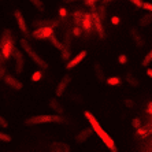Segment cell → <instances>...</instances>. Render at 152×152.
<instances>
[{"instance_id": "17", "label": "cell", "mask_w": 152, "mask_h": 152, "mask_svg": "<svg viewBox=\"0 0 152 152\" xmlns=\"http://www.w3.org/2000/svg\"><path fill=\"white\" fill-rule=\"evenodd\" d=\"M50 107L52 108L53 111H56L59 115H62V114H63V111H64L63 107H62V104L59 103V100L55 99V97H52V99L50 100Z\"/></svg>"}, {"instance_id": "15", "label": "cell", "mask_w": 152, "mask_h": 152, "mask_svg": "<svg viewBox=\"0 0 152 152\" xmlns=\"http://www.w3.org/2000/svg\"><path fill=\"white\" fill-rule=\"evenodd\" d=\"M59 25V21L55 19H42V21H34L33 26L34 28H41V26H50V28H56Z\"/></svg>"}, {"instance_id": "33", "label": "cell", "mask_w": 152, "mask_h": 152, "mask_svg": "<svg viewBox=\"0 0 152 152\" xmlns=\"http://www.w3.org/2000/svg\"><path fill=\"white\" fill-rule=\"evenodd\" d=\"M142 8H144V10H147L148 12H152V3H148V1H147V3H144V4H142Z\"/></svg>"}, {"instance_id": "45", "label": "cell", "mask_w": 152, "mask_h": 152, "mask_svg": "<svg viewBox=\"0 0 152 152\" xmlns=\"http://www.w3.org/2000/svg\"><path fill=\"white\" fill-rule=\"evenodd\" d=\"M0 66H1V64H0Z\"/></svg>"}, {"instance_id": "22", "label": "cell", "mask_w": 152, "mask_h": 152, "mask_svg": "<svg viewBox=\"0 0 152 152\" xmlns=\"http://www.w3.org/2000/svg\"><path fill=\"white\" fill-rule=\"evenodd\" d=\"M96 12H97V15L100 17V19H102L103 22L106 21V6H104V4L100 6V7H96Z\"/></svg>"}, {"instance_id": "14", "label": "cell", "mask_w": 152, "mask_h": 152, "mask_svg": "<svg viewBox=\"0 0 152 152\" xmlns=\"http://www.w3.org/2000/svg\"><path fill=\"white\" fill-rule=\"evenodd\" d=\"M50 151L51 152H70V147L66 142H60V141H53L50 145Z\"/></svg>"}, {"instance_id": "21", "label": "cell", "mask_w": 152, "mask_h": 152, "mask_svg": "<svg viewBox=\"0 0 152 152\" xmlns=\"http://www.w3.org/2000/svg\"><path fill=\"white\" fill-rule=\"evenodd\" d=\"M126 81H127V84L132 85V86H137L138 85V80L132 74V73H127L126 74Z\"/></svg>"}, {"instance_id": "32", "label": "cell", "mask_w": 152, "mask_h": 152, "mask_svg": "<svg viewBox=\"0 0 152 152\" xmlns=\"http://www.w3.org/2000/svg\"><path fill=\"white\" fill-rule=\"evenodd\" d=\"M0 126L1 127H8V122L6 121V118L1 117V115H0Z\"/></svg>"}, {"instance_id": "1", "label": "cell", "mask_w": 152, "mask_h": 152, "mask_svg": "<svg viewBox=\"0 0 152 152\" xmlns=\"http://www.w3.org/2000/svg\"><path fill=\"white\" fill-rule=\"evenodd\" d=\"M84 115H85V118L88 119V122L91 124V126H92V129H93V132H95L96 134L99 136L100 138H102V141L106 144V147L108 149H110L111 152H118V148L115 147V142H114V140L111 138V136L107 133L104 129H103L102 126H100V124H99V121L96 119V117L93 115L92 113H89V111H85L84 113Z\"/></svg>"}, {"instance_id": "19", "label": "cell", "mask_w": 152, "mask_h": 152, "mask_svg": "<svg viewBox=\"0 0 152 152\" xmlns=\"http://www.w3.org/2000/svg\"><path fill=\"white\" fill-rule=\"evenodd\" d=\"M51 41V44H52L53 47H55V48H56V50H59V51H62L64 48V44H62V42L59 41V40H58V37L55 34H52L50 37V39H48Z\"/></svg>"}, {"instance_id": "36", "label": "cell", "mask_w": 152, "mask_h": 152, "mask_svg": "<svg viewBox=\"0 0 152 152\" xmlns=\"http://www.w3.org/2000/svg\"><path fill=\"white\" fill-rule=\"evenodd\" d=\"M4 75H6V66L1 64V66H0V80H3Z\"/></svg>"}, {"instance_id": "39", "label": "cell", "mask_w": 152, "mask_h": 152, "mask_svg": "<svg viewBox=\"0 0 152 152\" xmlns=\"http://www.w3.org/2000/svg\"><path fill=\"white\" fill-rule=\"evenodd\" d=\"M59 15H60V17H66V15H67V11H66V8L60 7L59 8Z\"/></svg>"}, {"instance_id": "24", "label": "cell", "mask_w": 152, "mask_h": 152, "mask_svg": "<svg viewBox=\"0 0 152 152\" xmlns=\"http://www.w3.org/2000/svg\"><path fill=\"white\" fill-rule=\"evenodd\" d=\"M107 84L110 85V86H117V85L121 84V78L117 77V75H113V77L107 78Z\"/></svg>"}, {"instance_id": "11", "label": "cell", "mask_w": 152, "mask_h": 152, "mask_svg": "<svg viewBox=\"0 0 152 152\" xmlns=\"http://www.w3.org/2000/svg\"><path fill=\"white\" fill-rule=\"evenodd\" d=\"M93 133H95V132H93L92 126H91V127H86V129H82V130L80 132L77 136H75V141H77L78 144H82V142L86 141V140H88V138L91 137Z\"/></svg>"}, {"instance_id": "5", "label": "cell", "mask_w": 152, "mask_h": 152, "mask_svg": "<svg viewBox=\"0 0 152 152\" xmlns=\"http://www.w3.org/2000/svg\"><path fill=\"white\" fill-rule=\"evenodd\" d=\"M12 58H14V60H15V71H17V74H21L22 71H23V66H25L23 53L18 50V48H14V51H12Z\"/></svg>"}, {"instance_id": "18", "label": "cell", "mask_w": 152, "mask_h": 152, "mask_svg": "<svg viewBox=\"0 0 152 152\" xmlns=\"http://www.w3.org/2000/svg\"><path fill=\"white\" fill-rule=\"evenodd\" d=\"M151 23H152V12H151V14L142 15V17L140 18V21H138L140 28H147V26H149Z\"/></svg>"}, {"instance_id": "38", "label": "cell", "mask_w": 152, "mask_h": 152, "mask_svg": "<svg viewBox=\"0 0 152 152\" xmlns=\"http://www.w3.org/2000/svg\"><path fill=\"white\" fill-rule=\"evenodd\" d=\"M97 1H99V0H85V4H86V6H91V7H92V6H95V4L97 3Z\"/></svg>"}, {"instance_id": "35", "label": "cell", "mask_w": 152, "mask_h": 152, "mask_svg": "<svg viewBox=\"0 0 152 152\" xmlns=\"http://www.w3.org/2000/svg\"><path fill=\"white\" fill-rule=\"evenodd\" d=\"M129 1L134 4L136 7H140V8H141V7H142V4H144V3L141 1V0H129Z\"/></svg>"}, {"instance_id": "37", "label": "cell", "mask_w": 152, "mask_h": 152, "mask_svg": "<svg viewBox=\"0 0 152 152\" xmlns=\"http://www.w3.org/2000/svg\"><path fill=\"white\" fill-rule=\"evenodd\" d=\"M73 36H81V28L80 26H75L74 29H73Z\"/></svg>"}, {"instance_id": "29", "label": "cell", "mask_w": 152, "mask_h": 152, "mask_svg": "<svg viewBox=\"0 0 152 152\" xmlns=\"http://www.w3.org/2000/svg\"><path fill=\"white\" fill-rule=\"evenodd\" d=\"M118 62H119L121 64H126V62H127V56L125 55V53H121L119 56H118Z\"/></svg>"}, {"instance_id": "9", "label": "cell", "mask_w": 152, "mask_h": 152, "mask_svg": "<svg viewBox=\"0 0 152 152\" xmlns=\"http://www.w3.org/2000/svg\"><path fill=\"white\" fill-rule=\"evenodd\" d=\"M70 81H71V77H70V75H69V74L63 75V78L60 80L59 85L56 86V91H55V95H56L58 97L63 96V93L66 92V89H67V86H69V84H70Z\"/></svg>"}, {"instance_id": "13", "label": "cell", "mask_w": 152, "mask_h": 152, "mask_svg": "<svg viewBox=\"0 0 152 152\" xmlns=\"http://www.w3.org/2000/svg\"><path fill=\"white\" fill-rule=\"evenodd\" d=\"M85 58H86V51H81V52L78 53V55H75V56L73 58L70 62H69L67 66H66V69H67V70H70V69H74L77 64L81 63Z\"/></svg>"}, {"instance_id": "31", "label": "cell", "mask_w": 152, "mask_h": 152, "mask_svg": "<svg viewBox=\"0 0 152 152\" xmlns=\"http://www.w3.org/2000/svg\"><path fill=\"white\" fill-rule=\"evenodd\" d=\"M125 106L126 107H129V108H134V102H133V100H130V99H126L125 100Z\"/></svg>"}, {"instance_id": "26", "label": "cell", "mask_w": 152, "mask_h": 152, "mask_svg": "<svg viewBox=\"0 0 152 152\" xmlns=\"http://www.w3.org/2000/svg\"><path fill=\"white\" fill-rule=\"evenodd\" d=\"M29 1H30L39 11H44V3H42L41 0H29Z\"/></svg>"}, {"instance_id": "12", "label": "cell", "mask_w": 152, "mask_h": 152, "mask_svg": "<svg viewBox=\"0 0 152 152\" xmlns=\"http://www.w3.org/2000/svg\"><path fill=\"white\" fill-rule=\"evenodd\" d=\"M130 37H132V40L134 41V44L137 47H144L145 45V40L142 39V36L138 33V30H137V28H132L130 29Z\"/></svg>"}, {"instance_id": "27", "label": "cell", "mask_w": 152, "mask_h": 152, "mask_svg": "<svg viewBox=\"0 0 152 152\" xmlns=\"http://www.w3.org/2000/svg\"><path fill=\"white\" fill-rule=\"evenodd\" d=\"M42 78V73H41V70H37V71H34L33 73V75H32V80L34 82H37V81H40Z\"/></svg>"}, {"instance_id": "6", "label": "cell", "mask_w": 152, "mask_h": 152, "mask_svg": "<svg viewBox=\"0 0 152 152\" xmlns=\"http://www.w3.org/2000/svg\"><path fill=\"white\" fill-rule=\"evenodd\" d=\"M52 34H53V28H50V26H41V28H37L36 30H33V33H32V36L37 40L50 39Z\"/></svg>"}, {"instance_id": "30", "label": "cell", "mask_w": 152, "mask_h": 152, "mask_svg": "<svg viewBox=\"0 0 152 152\" xmlns=\"http://www.w3.org/2000/svg\"><path fill=\"white\" fill-rule=\"evenodd\" d=\"M132 126L136 127V129H138V127L141 126V121L138 119V118H134V119L132 121Z\"/></svg>"}, {"instance_id": "2", "label": "cell", "mask_w": 152, "mask_h": 152, "mask_svg": "<svg viewBox=\"0 0 152 152\" xmlns=\"http://www.w3.org/2000/svg\"><path fill=\"white\" fill-rule=\"evenodd\" d=\"M41 124H69V122L67 119H64L60 115H48V114L34 115V117H30L26 121V125H41Z\"/></svg>"}, {"instance_id": "43", "label": "cell", "mask_w": 152, "mask_h": 152, "mask_svg": "<svg viewBox=\"0 0 152 152\" xmlns=\"http://www.w3.org/2000/svg\"><path fill=\"white\" fill-rule=\"evenodd\" d=\"M147 75L152 78V69H148V70H147Z\"/></svg>"}, {"instance_id": "25", "label": "cell", "mask_w": 152, "mask_h": 152, "mask_svg": "<svg viewBox=\"0 0 152 152\" xmlns=\"http://www.w3.org/2000/svg\"><path fill=\"white\" fill-rule=\"evenodd\" d=\"M60 58H62L63 62H66V60L70 59V48H69V45H66V44H64V48L62 50V56Z\"/></svg>"}, {"instance_id": "41", "label": "cell", "mask_w": 152, "mask_h": 152, "mask_svg": "<svg viewBox=\"0 0 152 152\" xmlns=\"http://www.w3.org/2000/svg\"><path fill=\"white\" fill-rule=\"evenodd\" d=\"M147 113H148V114H151V115H152V102L148 104V108H147Z\"/></svg>"}, {"instance_id": "16", "label": "cell", "mask_w": 152, "mask_h": 152, "mask_svg": "<svg viewBox=\"0 0 152 152\" xmlns=\"http://www.w3.org/2000/svg\"><path fill=\"white\" fill-rule=\"evenodd\" d=\"M82 28L86 30V32H91L93 26V19H92V14H85L84 19H82Z\"/></svg>"}, {"instance_id": "10", "label": "cell", "mask_w": 152, "mask_h": 152, "mask_svg": "<svg viewBox=\"0 0 152 152\" xmlns=\"http://www.w3.org/2000/svg\"><path fill=\"white\" fill-rule=\"evenodd\" d=\"M3 81L6 82L10 88L15 89V91H21L22 86H23V85H22V82L19 81L17 77H14V75H11V74H6V75H4Z\"/></svg>"}, {"instance_id": "40", "label": "cell", "mask_w": 152, "mask_h": 152, "mask_svg": "<svg viewBox=\"0 0 152 152\" xmlns=\"http://www.w3.org/2000/svg\"><path fill=\"white\" fill-rule=\"evenodd\" d=\"M6 63V58H4L3 52H1V48H0V64H4Z\"/></svg>"}, {"instance_id": "44", "label": "cell", "mask_w": 152, "mask_h": 152, "mask_svg": "<svg viewBox=\"0 0 152 152\" xmlns=\"http://www.w3.org/2000/svg\"><path fill=\"white\" fill-rule=\"evenodd\" d=\"M111 1H113V0H103V4H104V6H107V4L111 3Z\"/></svg>"}, {"instance_id": "20", "label": "cell", "mask_w": 152, "mask_h": 152, "mask_svg": "<svg viewBox=\"0 0 152 152\" xmlns=\"http://www.w3.org/2000/svg\"><path fill=\"white\" fill-rule=\"evenodd\" d=\"M95 73H96V78L99 80V81H104V73H103V69L100 66V63H96L95 64Z\"/></svg>"}, {"instance_id": "42", "label": "cell", "mask_w": 152, "mask_h": 152, "mask_svg": "<svg viewBox=\"0 0 152 152\" xmlns=\"http://www.w3.org/2000/svg\"><path fill=\"white\" fill-rule=\"evenodd\" d=\"M74 1H80V0H63V3H66V4H70V3H74Z\"/></svg>"}, {"instance_id": "8", "label": "cell", "mask_w": 152, "mask_h": 152, "mask_svg": "<svg viewBox=\"0 0 152 152\" xmlns=\"http://www.w3.org/2000/svg\"><path fill=\"white\" fill-rule=\"evenodd\" d=\"M14 17H15V21H17V25L19 28V30L22 32V34L29 36V29H28V23H26L25 18L22 15V12L19 10H15L14 11Z\"/></svg>"}, {"instance_id": "28", "label": "cell", "mask_w": 152, "mask_h": 152, "mask_svg": "<svg viewBox=\"0 0 152 152\" xmlns=\"http://www.w3.org/2000/svg\"><path fill=\"white\" fill-rule=\"evenodd\" d=\"M0 141L10 142V141H11V136L7 134V133H3V132H0Z\"/></svg>"}, {"instance_id": "3", "label": "cell", "mask_w": 152, "mask_h": 152, "mask_svg": "<svg viewBox=\"0 0 152 152\" xmlns=\"http://www.w3.org/2000/svg\"><path fill=\"white\" fill-rule=\"evenodd\" d=\"M0 48L3 52L6 59H10L12 56V51H14L15 45H14V39H12V32L10 29H6L0 37Z\"/></svg>"}, {"instance_id": "7", "label": "cell", "mask_w": 152, "mask_h": 152, "mask_svg": "<svg viewBox=\"0 0 152 152\" xmlns=\"http://www.w3.org/2000/svg\"><path fill=\"white\" fill-rule=\"evenodd\" d=\"M92 19H93V26H95L96 34H99L100 39H104L106 37V32H104V25H103V21L100 19V17L97 15L96 11H92Z\"/></svg>"}, {"instance_id": "4", "label": "cell", "mask_w": 152, "mask_h": 152, "mask_svg": "<svg viewBox=\"0 0 152 152\" xmlns=\"http://www.w3.org/2000/svg\"><path fill=\"white\" fill-rule=\"evenodd\" d=\"M19 44H21L22 50H23L26 53H28L29 56H30V59H32L33 62H34V63L37 64V66H39V67H41L42 70H45V69H48V63H47L45 60L42 59V58L40 56V55H39L37 52H36L34 50H33L32 45L29 44L28 40H26V39H21V40H19Z\"/></svg>"}, {"instance_id": "34", "label": "cell", "mask_w": 152, "mask_h": 152, "mask_svg": "<svg viewBox=\"0 0 152 152\" xmlns=\"http://www.w3.org/2000/svg\"><path fill=\"white\" fill-rule=\"evenodd\" d=\"M111 23H113V25H119L121 23V19H119V17H117V15H115V17H113L111 18Z\"/></svg>"}, {"instance_id": "23", "label": "cell", "mask_w": 152, "mask_h": 152, "mask_svg": "<svg viewBox=\"0 0 152 152\" xmlns=\"http://www.w3.org/2000/svg\"><path fill=\"white\" fill-rule=\"evenodd\" d=\"M151 62H152V48H151V51H149V52L144 56V59H142L141 64L144 66V67H148L149 64H151Z\"/></svg>"}]
</instances>
